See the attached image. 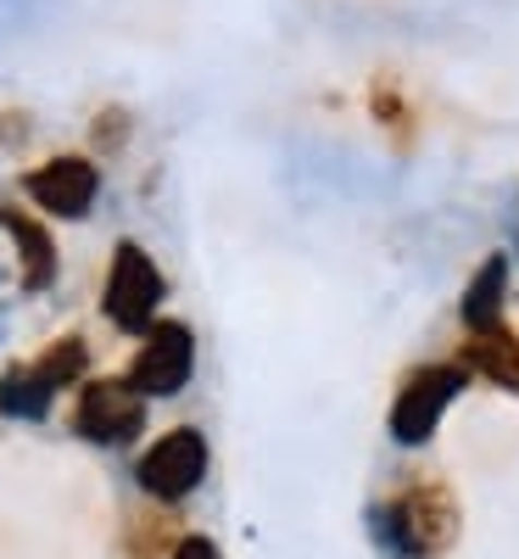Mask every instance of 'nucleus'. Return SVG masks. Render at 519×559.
Segmentation results:
<instances>
[{"label": "nucleus", "instance_id": "nucleus-1", "mask_svg": "<svg viewBox=\"0 0 519 559\" xmlns=\"http://www.w3.org/2000/svg\"><path fill=\"white\" fill-rule=\"evenodd\" d=\"M369 526H374V543H381L391 559H436L458 537V503L442 481L419 476L397 503L369 509Z\"/></svg>", "mask_w": 519, "mask_h": 559}, {"label": "nucleus", "instance_id": "nucleus-2", "mask_svg": "<svg viewBox=\"0 0 519 559\" xmlns=\"http://www.w3.org/2000/svg\"><path fill=\"white\" fill-rule=\"evenodd\" d=\"M84 369H89L84 336L51 342L34 364H12L7 376H0V414H12V419H45V414H51V403H57V392L73 386Z\"/></svg>", "mask_w": 519, "mask_h": 559}, {"label": "nucleus", "instance_id": "nucleus-3", "mask_svg": "<svg viewBox=\"0 0 519 559\" xmlns=\"http://www.w3.org/2000/svg\"><path fill=\"white\" fill-rule=\"evenodd\" d=\"M162 269L152 263V252L140 241H118L112 247V269H107V319L118 324L123 336H146L157 324L162 308Z\"/></svg>", "mask_w": 519, "mask_h": 559}, {"label": "nucleus", "instance_id": "nucleus-4", "mask_svg": "<svg viewBox=\"0 0 519 559\" xmlns=\"http://www.w3.org/2000/svg\"><path fill=\"white\" fill-rule=\"evenodd\" d=\"M191 376H196V331L179 319H157L152 331L140 336V353H134L123 381L152 403V397H179L191 386Z\"/></svg>", "mask_w": 519, "mask_h": 559}, {"label": "nucleus", "instance_id": "nucleus-5", "mask_svg": "<svg viewBox=\"0 0 519 559\" xmlns=\"http://www.w3.org/2000/svg\"><path fill=\"white\" fill-rule=\"evenodd\" d=\"M463 369L458 364H419L413 376L397 386V403H391V442L402 448H424L436 437L447 403L463 392Z\"/></svg>", "mask_w": 519, "mask_h": 559}, {"label": "nucleus", "instance_id": "nucleus-6", "mask_svg": "<svg viewBox=\"0 0 519 559\" xmlns=\"http://www.w3.org/2000/svg\"><path fill=\"white\" fill-rule=\"evenodd\" d=\"M207 476V437L196 426H173L168 437H157L146 453H140L134 464V481L140 492H152L162 503H179V498H191Z\"/></svg>", "mask_w": 519, "mask_h": 559}, {"label": "nucleus", "instance_id": "nucleus-7", "mask_svg": "<svg viewBox=\"0 0 519 559\" xmlns=\"http://www.w3.org/2000/svg\"><path fill=\"white\" fill-rule=\"evenodd\" d=\"M73 431L84 442H96V448H129L140 431H146V397L118 376L89 381L73 403Z\"/></svg>", "mask_w": 519, "mask_h": 559}, {"label": "nucleus", "instance_id": "nucleus-8", "mask_svg": "<svg viewBox=\"0 0 519 559\" xmlns=\"http://www.w3.org/2000/svg\"><path fill=\"white\" fill-rule=\"evenodd\" d=\"M23 191H28V202L39 213H51V218H84L101 197V168L89 157H51V163L23 174Z\"/></svg>", "mask_w": 519, "mask_h": 559}, {"label": "nucleus", "instance_id": "nucleus-9", "mask_svg": "<svg viewBox=\"0 0 519 559\" xmlns=\"http://www.w3.org/2000/svg\"><path fill=\"white\" fill-rule=\"evenodd\" d=\"M463 376H481L503 392L519 397V336L508 331V324H492V331H469L463 342Z\"/></svg>", "mask_w": 519, "mask_h": 559}, {"label": "nucleus", "instance_id": "nucleus-10", "mask_svg": "<svg viewBox=\"0 0 519 559\" xmlns=\"http://www.w3.org/2000/svg\"><path fill=\"white\" fill-rule=\"evenodd\" d=\"M0 218H7L12 247H17V286H23V292H45V286L57 280V241L45 236V224H34L28 213L0 207Z\"/></svg>", "mask_w": 519, "mask_h": 559}, {"label": "nucleus", "instance_id": "nucleus-11", "mask_svg": "<svg viewBox=\"0 0 519 559\" xmlns=\"http://www.w3.org/2000/svg\"><path fill=\"white\" fill-rule=\"evenodd\" d=\"M503 297H508V258L492 252L481 263V274L469 280V292H463V324L469 331H492V324H503Z\"/></svg>", "mask_w": 519, "mask_h": 559}, {"label": "nucleus", "instance_id": "nucleus-12", "mask_svg": "<svg viewBox=\"0 0 519 559\" xmlns=\"http://www.w3.org/2000/svg\"><path fill=\"white\" fill-rule=\"evenodd\" d=\"M369 112H374V123H381V129H391V134L408 140V129H413V107L402 102L397 79H374V84H369Z\"/></svg>", "mask_w": 519, "mask_h": 559}, {"label": "nucleus", "instance_id": "nucleus-13", "mask_svg": "<svg viewBox=\"0 0 519 559\" xmlns=\"http://www.w3.org/2000/svg\"><path fill=\"white\" fill-rule=\"evenodd\" d=\"M123 140H129V112L123 107H107L101 118H96V146H123Z\"/></svg>", "mask_w": 519, "mask_h": 559}, {"label": "nucleus", "instance_id": "nucleus-14", "mask_svg": "<svg viewBox=\"0 0 519 559\" xmlns=\"http://www.w3.org/2000/svg\"><path fill=\"white\" fill-rule=\"evenodd\" d=\"M168 559H224V554H218V543H213V537H179Z\"/></svg>", "mask_w": 519, "mask_h": 559}]
</instances>
